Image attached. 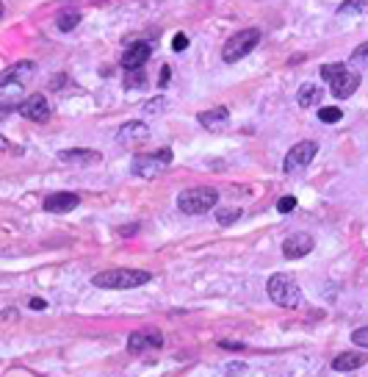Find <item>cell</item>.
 Masks as SVG:
<instances>
[{"label": "cell", "mask_w": 368, "mask_h": 377, "mask_svg": "<svg viewBox=\"0 0 368 377\" xmlns=\"http://www.w3.org/2000/svg\"><path fill=\"white\" fill-rule=\"evenodd\" d=\"M219 203V192L214 186H194V188H183L177 195V209L189 217H200L214 211Z\"/></svg>", "instance_id": "6da1fadb"}, {"label": "cell", "mask_w": 368, "mask_h": 377, "mask_svg": "<svg viewBox=\"0 0 368 377\" xmlns=\"http://www.w3.org/2000/svg\"><path fill=\"white\" fill-rule=\"evenodd\" d=\"M321 78H324V84H329V92H332V97H338V100L351 97V95L357 92V86H360V72L349 70V67L340 64V61L324 64V67H321Z\"/></svg>", "instance_id": "7a4b0ae2"}, {"label": "cell", "mask_w": 368, "mask_h": 377, "mask_svg": "<svg viewBox=\"0 0 368 377\" xmlns=\"http://www.w3.org/2000/svg\"><path fill=\"white\" fill-rule=\"evenodd\" d=\"M150 280H152V275L144 272V269H105V272H97L92 278V283L97 289H111V291L139 289V286H144Z\"/></svg>", "instance_id": "3957f363"}, {"label": "cell", "mask_w": 368, "mask_h": 377, "mask_svg": "<svg viewBox=\"0 0 368 377\" xmlns=\"http://www.w3.org/2000/svg\"><path fill=\"white\" fill-rule=\"evenodd\" d=\"M266 291H269L272 302L280 305V308H299V302H302V289H299L296 278L288 275V272L272 275L269 283H266Z\"/></svg>", "instance_id": "277c9868"}, {"label": "cell", "mask_w": 368, "mask_h": 377, "mask_svg": "<svg viewBox=\"0 0 368 377\" xmlns=\"http://www.w3.org/2000/svg\"><path fill=\"white\" fill-rule=\"evenodd\" d=\"M258 45H260V31H258V28H244V31H238L236 37H230L227 45L222 48V61H225V64H236V61H241L244 56H249Z\"/></svg>", "instance_id": "5b68a950"}, {"label": "cell", "mask_w": 368, "mask_h": 377, "mask_svg": "<svg viewBox=\"0 0 368 377\" xmlns=\"http://www.w3.org/2000/svg\"><path fill=\"white\" fill-rule=\"evenodd\" d=\"M172 150H155V153H147V155H136L133 158V164H130V172L136 175V177H158L161 172H166L169 169V164H172Z\"/></svg>", "instance_id": "8992f818"}, {"label": "cell", "mask_w": 368, "mask_h": 377, "mask_svg": "<svg viewBox=\"0 0 368 377\" xmlns=\"http://www.w3.org/2000/svg\"><path fill=\"white\" fill-rule=\"evenodd\" d=\"M316 153H318V144H316V142H299V144H294V147L288 150L285 161H283V172H285V175H299V172H305V169L310 166V161H313Z\"/></svg>", "instance_id": "52a82bcc"}, {"label": "cell", "mask_w": 368, "mask_h": 377, "mask_svg": "<svg viewBox=\"0 0 368 377\" xmlns=\"http://www.w3.org/2000/svg\"><path fill=\"white\" fill-rule=\"evenodd\" d=\"M20 114L25 119H31V122H48L50 119V103H48L45 95L37 92V95H31V97H25L20 103Z\"/></svg>", "instance_id": "ba28073f"}, {"label": "cell", "mask_w": 368, "mask_h": 377, "mask_svg": "<svg viewBox=\"0 0 368 377\" xmlns=\"http://www.w3.org/2000/svg\"><path fill=\"white\" fill-rule=\"evenodd\" d=\"M150 56H152V45H150V42H133V45L125 50V56H122V67H125V72L144 70V64H147Z\"/></svg>", "instance_id": "9c48e42d"}, {"label": "cell", "mask_w": 368, "mask_h": 377, "mask_svg": "<svg viewBox=\"0 0 368 377\" xmlns=\"http://www.w3.org/2000/svg\"><path fill=\"white\" fill-rule=\"evenodd\" d=\"M147 139H150V128H147L144 122H139V119L125 122V125L119 128V133H116V142H119L122 147H139V144H144Z\"/></svg>", "instance_id": "30bf717a"}, {"label": "cell", "mask_w": 368, "mask_h": 377, "mask_svg": "<svg viewBox=\"0 0 368 377\" xmlns=\"http://www.w3.org/2000/svg\"><path fill=\"white\" fill-rule=\"evenodd\" d=\"M313 247H316V242H313L310 233H291V236L283 242V255H285L288 261H296V258L313 253Z\"/></svg>", "instance_id": "8fae6325"}, {"label": "cell", "mask_w": 368, "mask_h": 377, "mask_svg": "<svg viewBox=\"0 0 368 377\" xmlns=\"http://www.w3.org/2000/svg\"><path fill=\"white\" fill-rule=\"evenodd\" d=\"M163 344V336L158 330H136L127 336V349L130 352H147V349H158Z\"/></svg>", "instance_id": "7c38bea8"}, {"label": "cell", "mask_w": 368, "mask_h": 377, "mask_svg": "<svg viewBox=\"0 0 368 377\" xmlns=\"http://www.w3.org/2000/svg\"><path fill=\"white\" fill-rule=\"evenodd\" d=\"M59 161H61V164H70V166H92V164H100L103 155H100L97 150L75 147V150H61V153H59Z\"/></svg>", "instance_id": "4fadbf2b"}, {"label": "cell", "mask_w": 368, "mask_h": 377, "mask_svg": "<svg viewBox=\"0 0 368 377\" xmlns=\"http://www.w3.org/2000/svg\"><path fill=\"white\" fill-rule=\"evenodd\" d=\"M78 206H81V197L75 192H56L45 200V211H50V214H70Z\"/></svg>", "instance_id": "5bb4252c"}, {"label": "cell", "mask_w": 368, "mask_h": 377, "mask_svg": "<svg viewBox=\"0 0 368 377\" xmlns=\"http://www.w3.org/2000/svg\"><path fill=\"white\" fill-rule=\"evenodd\" d=\"M200 125H203L205 130H211V133H219V130H225V128L230 125V111H227L225 106L208 108V111L200 114Z\"/></svg>", "instance_id": "9a60e30c"}, {"label": "cell", "mask_w": 368, "mask_h": 377, "mask_svg": "<svg viewBox=\"0 0 368 377\" xmlns=\"http://www.w3.org/2000/svg\"><path fill=\"white\" fill-rule=\"evenodd\" d=\"M365 363H368V355H360V352H343L332 358L335 371H354V369H362Z\"/></svg>", "instance_id": "2e32d148"}, {"label": "cell", "mask_w": 368, "mask_h": 377, "mask_svg": "<svg viewBox=\"0 0 368 377\" xmlns=\"http://www.w3.org/2000/svg\"><path fill=\"white\" fill-rule=\"evenodd\" d=\"M321 97H324V89H318V86H313V84H305V86L299 89V95H296V103H299L302 108H313V106L321 103Z\"/></svg>", "instance_id": "e0dca14e"}, {"label": "cell", "mask_w": 368, "mask_h": 377, "mask_svg": "<svg viewBox=\"0 0 368 377\" xmlns=\"http://www.w3.org/2000/svg\"><path fill=\"white\" fill-rule=\"evenodd\" d=\"M81 23V12L78 9H61L59 12V17H56V28L59 31H64V34H70V31H75V26Z\"/></svg>", "instance_id": "ac0fdd59"}, {"label": "cell", "mask_w": 368, "mask_h": 377, "mask_svg": "<svg viewBox=\"0 0 368 377\" xmlns=\"http://www.w3.org/2000/svg\"><path fill=\"white\" fill-rule=\"evenodd\" d=\"M368 0H343V3L338 6V17H349V14H360L365 9Z\"/></svg>", "instance_id": "d6986e66"}, {"label": "cell", "mask_w": 368, "mask_h": 377, "mask_svg": "<svg viewBox=\"0 0 368 377\" xmlns=\"http://www.w3.org/2000/svg\"><path fill=\"white\" fill-rule=\"evenodd\" d=\"M238 220H241V209H236V206H233V209H222V211L216 214V222L225 225V228H227V225H236Z\"/></svg>", "instance_id": "ffe728a7"}, {"label": "cell", "mask_w": 368, "mask_h": 377, "mask_svg": "<svg viewBox=\"0 0 368 377\" xmlns=\"http://www.w3.org/2000/svg\"><path fill=\"white\" fill-rule=\"evenodd\" d=\"M166 106H169V100H166L163 95H158V97H152V100L144 103V111H147V117H155V114H161Z\"/></svg>", "instance_id": "44dd1931"}, {"label": "cell", "mask_w": 368, "mask_h": 377, "mask_svg": "<svg viewBox=\"0 0 368 377\" xmlns=\"http://www.w3.org/2000/svg\"><path fill=\"white\" fill-rule=\"evenodd\" d=\"M318 119H321V122H340V119H343V111L335 108V106H324V108L318 111Z\"/></svg>", "instance_id": "7402d4cb"}, {"label": "cell", "mask_w": 368, "mask_h": 377, "mask_svg": "<svg viewBox=\"0 0 368 377\" xmlns=\"http://www.w3.org/2000/svg\"><path fill=\"white\" fill-rule=\"evenodd\" d=\"M351 64H357V67H368V42H362V45L354 48V53H351Z\"/></svg>", "instance_id": "603a6c76"}, {"label": "cell", "mask_w": 368, "mask_h": 377, "mask_svg": "<svg viewBox=\"0 0 368 377\" xmlns=\"http://www.w3.org/2000/svg\"><path fill=\"white\" fill-rule=\"evenodd\" d=\"M125 84H127V89H139V86L144 84V72H141V70H136V72H125Z\"/></svg>", "instance_id": "cb8c5ba5"}, {"label": "cell", "mask_w": 368, "mask_h": 377, "mask_svg": "<svg viewBox=\"0 0 368 377\" xmlns=\"http://www.w3.org/2000/svg\"><path fill=\"white\" fill-rule=\"evenodd\" d=\"M351 341H354L357 347H365V349H368V325H365V327H357V330L351 333Z\"/></svg>", "instance_id": "d4e9b609"}, {"label": "cell", "mask_w": 368, "mask_h": 377, "mask_svg": "<svg viewBox=\"0 0 368 377\" xmlns=\"http://www.w3.org/2000/svg\"><path fill=\"white\" fill-rule=\"evenodd\" d=\"M294 209H296V197H291V195H288V197L277 200V211H280V214H291Z\"/></svg>", "instance_id": "484cf974"}, {"label": "cell", "mask_w": 368, "mask_h": 377, "mask_svg": "<svg viewBox=\"0 0 368 377\" xmlns=\"http://www.w3.org/2000/svg\"><path fill=\"white\" fill-rule=\"evenodd\" d=\"M186 48H189V37H186V34H174V39H172V50H174V53H183Z\"/></svg>", "instance_id": "4316f807"}, {"label": "cell", "mask_w": 368, "mask_h": 377, "mask_svg": "<svg viewBox=\"0 0 368 377\" xmlns=\"http://www.w3.org/2000/svg\"><path fill=\"white\" fill-rule=\"evenodd\" d=\"M3 153H20V147H14L3 133H0V155H3Z\"/></svg>", "instance_id": "83f0119b"}, {"label": "cell", "mask_w": 368, "mask_h": 377, "mask_svg": "<svg viewBox=\"0 0 368 377\" xmlns=\"http://www.w3.org/2000/svg\"><path fill=\"white\" fill-rule=\"evenodd\" d=\"M169 78H172V67H163V70H161V78H158V86H161V89H163V86H166V81H169Z\"/></svg>", "instance_id": "f1b7e54d"}, {"label": "cell", "mask_w": 368, "mask_h": 377, "mask_svg": "<svg viewBox=\"0 0 368 377\" xmlns=\"http://www.w3.org/2000/svg\"><path fill=\"white\" fill-rule=\"evenodd\" d=\"M31 308H34V311H42V308H48V302H45L42 297H34V300H31Z\"/></svg>", "instance_id": "f546056e"}, {"label": "cell", "mask_w": 368, "mask_h": 377, "mask_svg": "<svg viewBox=\"0 0 368 377\" xmlns=\"http://www.w3.org/2000/svg\"><path fill=\"white\" fill-rule=\"evenodd\" d=\"M227 371H230V374H233V371H244V366H241V363H230Z\"/></svg>", "instance_id": "4dcf8cb0"}, {"label": "cell", "mask_w": 368, "mask_h": 377, "mask_svg": "<svg viewBox=\"0 0 368 377\" xmlns=\"http://www.w3.org/2000/svg\"><path fill=\"white\" fill-rule=\"evenodd\" d=\"M0 17H3V3H0Z\"/></svg>", "instance_id": "1f68e13d"}]
</instances>
